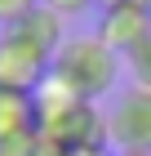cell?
<instances>
[{"mask_svg": "<svg viewBox=\"0 0 151 156\" xmlns=\"http://www.w3.org/2000/svg\"><path fill=\"white\" fill-rule=\"evenodd\" d=\"M125 67H129V76H133V85H147L151 89V31H147V40L125 58Z\"/></svg>", "mask_w": 151, "mask_h": 156, "instance_id": "cell-8", "label": "cell"}, {"mask_svg": "<svg viewBox=\"0 0 151 156\" xmlns=\"http://www.w3.org/2000/svg\"><path fill=\"white\" fill-rule=\"evenodd\" d=\"M36 5H40V0H0V27H13L18 18H27Z\"/></svg>", "mask_w": 151, "mask_h": 156, "instance_id": "cell-9", "label": "cell"}, {"mask_svg": "<svg viewBox=\"0 0 151 156\" xmlns=\"http://www.w3.org/2000/svg\"><path fill=\"white\" fill-rule=\"evenodd\" d=\"M120 54L116 49H107L102 40L93 36H67L62 40V49L53 54V67H49V76H58L67 89H76L80 98H89V103H98V98H107L111 89H116L120 80Z\"/></svg>", "mask_w": 151, "mask_h": 156, "instance_id": "cell-2", "label": "cell"}, {"mask_svg": "<svg viewBox=\"0 0 151 156\" xmlns=\"http://www.w3.org/2000/svg\"><path fill=\"white\" fill-rule=\"evenodd\" d=\"M22 138H40L36 134V98L22 89H0V147L22 143Z\"/></svg>", "mask_w": 151, "mask_h": 156, "instance_id": "cell-6", "label": "cell"}, {"mask_svg": "<svg viewBox=\"0 0 151 156\" xmlns=\"http://www.w3.org/2000/svg\"><path fill=\"white\" fill-rule=\"evenodd\" d=\"M40 5H49L53 13H62V18H80L89 5H98V0H40Z\"/></svg>", "mask_w": 151, "mask_h": 156, "instance_id": "cell-10", "label": "cell"}, {"mask_svg": "<svg viewBox=\"0 0 151 156\" xmlns=\"http://www.w3.org/2000/svg\"><path fill=\"white\" fill-rule=\"evenodd\" d=\"M62 156H116L107 143H98V147H76V152H62Z\"/></svg>", "mask_w": 151, "mask_h": 156, "instance_id": "cell-11", "label": "cell"}, {"mask_svg": "<svg viewBox=\"0 0 151 156\" xmlns=\"http://www.w3.org/2000/svg\"><path fill=\"white\" fill-rule=\"evenodd\" d=\"M49 67H53V58L40 45H31L18 27H0V89L36 94L45 85Z\"/></svg>", "mask_w": 151, "mask_h": 156, "instance_id": "cell-4", "label": "cell"}, {"mask_svg": "<svg viewBox=\"0 0 151 156\" xmlns=\"http://www.w3.org/2000/svg\"><path fill=\"white\" fill-rule=\"evenodd\" d=\"M116 156H151V152H116Z\"/></svg>", "mask_w": 151, "mask_h": 156, "instance_id": "cell-13", "label": "cell"}, {"mask_svg": "<svg viewBox=\"0 0 151 156\" xmlns=\"http://www.w3.org/2000/svg\"><path fill=\"white\" fill-rule=\"evenodd\" d=\"M36 134L40 143L53 152H76V147H98L107 143V116L98 112V103L80 98L76 89L45 76V85L36 89Z\"/></svg>", "mask_w": 151, "mask_h": 156, "instance_id": "cell-1", "label": "cell"}, {"mask_svg": "<svg viewBox=\"0 0 151 156\" xmlns=\"http://www.w3.org/2000/svg\"><path fill=\"white\" fill-rule=\"evenodd\" d=\"M13 27H18L31 45H40L49 58H53V54L62 49V40H67V18H62V13H53L49 5H36V9L27 13V18H18Z\"/></svg>", "mask_w": 151, "mask_h": 156, "instance_id": "cell-7", "label": "cell"}, {"mask_svg": "<svg viewBox=\"0 0 151 156\" xmlns=\"http://www.w3.org/2000/svg\"><path fill=\"white\" fill-rule=\"evenodd\" d=\"M138 5H142V9H147V13H151V0H138Z\"/></svg>", "mask_w": 151, "mask_h": 156, "instance_id": "cell-15", "label": "cell"}, {"mask_svg": "<svg viewBox=\"0 0 151 156\" xmlns=\"http://www.w3.org/2000/svg\"><path fill=\"white\" fill-rule=\"evenodd\" d=\"M147 31H151V13L142 9L138 0H120V5H102V9H98L93 36L102 40L107 49H116L120 58H129V54L147 40Z\"/></svg>", "mask_w": 151, "mask_h": 156, "instance_id": "cell-5", "label": "cell"}, {"mask_svg": "<svg viewBox=\"0 0 151 156\" xmlns=\"http://www.w3.org/2000/svg\"><path fill=\"white\" fill-rule=\"evenodd\" d=\"M31 156H62V152H53V147H45V143H40V147H36Z\"/></svg>", "mask_w": 151, "mask_h": 156, "instance_id": "cell-12", "label": "cell"}, {"mask_svg": "<svg viewBox=\"0 0 151 156\" xmlns=\"http://www.w3.org/2000/svg\"><path fill=\"white\" fill-rule=\"evenodd\" d=\"M102 5H120V0H98V9H102Z\"/></svg>", "mask_w": 151, "mask_h": 156, "instance_id": "cell-14", "label": "cell"}, {"mask_svg": "<svg viewBox=\"0 0 151 156\" xmlns=\"http://www.w3.org/2000/svg\"><path fill=\"white\" fill-rule=\"evenodd\" d=\"M107 147L116 152H151V89L129 85L107 112Z\"/></svg>", "mask_w": 151, "mask_h": 156, "instance_id": "cell-3", "label": "cell"}]
</instances>
